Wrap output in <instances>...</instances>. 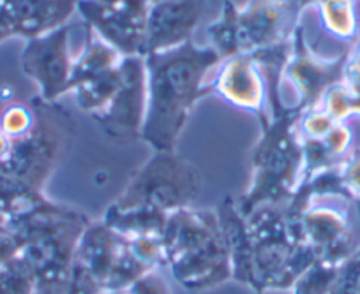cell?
I'll return each mask as SVG.
<instances>
[{"label":"cell","instance_id":"cell-24","mask_svg":"<svg viewBox=\"0 0 360 294\" xmlns=\"http://www.w3.org/2000/svg\"><path fill=\"white\" fill-rule=\"evenodd\" d=\"M352 131L345 126L342 122H338L330 129V133L323 138V145L327 150L334 155L338 161H345L346 155L352 152Z\"/></svg>","mask_w":360,"mask_h":294},{"label":"cell","instance_id":"cell-5","mask_svg":"<svg viewBox=\"0 0 360 294\" xmlns=\"http://www.w3.org/2000/svg\"><path fill=\"white\" fill-rule=\"evenodd\" d=\"M34 113L36 122L32 131L11 140L8 159L0 164V173L43 192V187L68 150L72 123L62 109L43 99L34 108Z\"/></svg>","mask_w":360,"mask_h":294},{"label":"cell","instance_id":"cell-17","mask_svg":"<svg viewBox=\"0 0 360 294\" xmlns=\"http://www.w3.org/2000/svg\"><path fill=\"white\" fill-rule=\"evenodd\" d=\"M43 192L0 173V213L9 220L20 219L50 205Z\"/></svg>","mask_w":360,"mask_h":294},{"label":"cell","instance_id":"cell-3","mask_svg":"<svg viewBox=\"0 0 360 294\" xmlns=\"http://www.w3.org/2000/svg\"><path fill=\"white\" fill-rule=\"evenodd\" d=\"M297 113H283L263 127L252 155V187L238 201L242 217L266 203H286L302 182L304 145L297 134Z\"/></svg>","mask_w":360,"mask_h":294},{"label":"cell","instance_id":"cell-19","mask_svg":"<svg viewBox=\"0 0 360 294\" xmlns=\"http://www.w3.org/2000/svg\"><path fill=\"white\" fill-rule=\"evenodd\" d=\"M237 11L238 9L231 4V0L224 2V8L217 22L209 27L207 34L214 41V50L221 55V58H231L240 55L237 41Z\"/></svg>","mask_w":360,"mask_h":294},{"label":"cell","instance_id":"cell-28","mask_svg":"<svg viewBox=\"0 0 360 294\" xmlns=\"http://www.w3.org/2000/svg\"><path fill=\"white\" fill-rule=\"evenodd\" d=\"M98 2L103 6H119L122 4L124 0H98Z\"/></svg>","mask_w":360,"mask_h":294},{"label":"cell","instance_id":"cell-15","mask_svg":"<svg viewBox=\"0 0 360 294\" xmlns=\"http://www.w3.org/2000/svg\"><path fill=\"white\" fill-rule=\"evenodd\" d=\"M83 27H85V44H83L82 53L72 62L69 92H72V88L85 83L86 79L94 78L99 72L119 65L124 58L115 48L105 43L86 23H83Z\"/></svg>","mask_w":360,"mask_h":294},{"label":"cell","instance_id":"cell-20","mask_svg":"<svg viewBox=\"0 0 360 294\" xmlns=\"http://www.w3.org/2000/svg\"><path fill=\"white\" fill-rule=\"evenodd\" d=\"M0 294H36V280L22 255L0 268Z\"/></svg>","mask_w":360,"mask_h":294},{"label":"cell","instance_id":"cell-29","mask_svg":"<svg viewBox=\"0 0 360 294\" xmlns=\"http://www.w3.org/2000/svg\"><path fill=\"white\" fill-rule=\"evenodd\" d=\"M148 4H155V2H161V0H147Z\"/></svg>","mask_w":360,"mask_h":294},{"label":"cell","instance_id":"cell-6","mask_svg":"<svg viewBox=\"0 0 360 294\" xmlns=\"http://www.w3.org/2000/svg\"><path fill=\"white\" fill-rule=\"evenodd\" d=\"M119 90L101 113L92 115L106 136L117 141L140 140L147 113V69L143 57L120 60Z\"/></svg>","mask_w":360,"mask_h":294},{"label":"cell","instance_id":"cell-14","mask_svg":"<svg viewBox=\"0 0 360 294\" xmlns=\"http://www.w3.org/2000/svg\"><path fill=\"white\" fill-rule=\"evenodd\" d=\"M9 6L15 36L30 41L65 25L78 0H9Z\"/></svg>","mask_w":360,"mask_h":294},{"label":"cell","instance_id":"cell-16","mask_svg":"<svg viewBox=\"0 0 360 294\" xmlns=\"http://www.w3.org/2000/svg\"><path fill=\"white\" fill-rule=\"evenodd\" d=\"M120 81H122L120 64L115 65V67L99 72L94 78L86 79L85 83H82V85H78L76 88H72L76 105H78V108L82 109V112L90 113V115L101 113L103 109L108 106V102L112 101L113 95L117 93Z\"/></svg>","mask_w":360,"mask_h":294},{"label":"cell","instance_id":"cell-8","mask_svg":"<svg viewBox=\"0 0 360 294\" xmlns=\"http://www.w3.org/2000/svg\"><path fill=\"white\" fill-rule=\"evenodd\" d=\"M300 9V0H249L237 11L238 51L251 53L292 41Z\"/></svg>","mask_w":360,"mask_h":294},{"label":"cell","instance_id":"cell-22","mask_svg":"<svg viewBox=\"0 0 360 294\" xmlns=\"http://www.w3.org/2000/svg\"><path fill=\"white\" fill-rule=\"evenodd\" d=\"M34 122H36V113L34 109L25 108V106H11L4 112L0 119V131L11 140L22 138L32 131Z\"/></svg>","mask_w":360,"mask_h":294},{"label":"cell","instance_id":"cell-30","mask_svg":"<svg viewBox=\"0 0 360 294\" xmlns=\"http://www.w3.org/2000/svg\"><path fill=\"white\" fill-rule=\"evenodd\" d=\"M103 294H124V293H103Z\"/></svg>","mask_w":360,"mask_h":294},{"label":"cell","instance_id":"cell-12","mask_svg":"<svg viewBox=\"0 0 360 294\" xmlns=\"http://www.w3.org/2000/svg\"><path fill=\"white\" fill-rule=\"evenodd\" d=\"M207 93H217L233 106L255 112L262 120L263 127L269 123L263 116V95H265L263 76L251 53L224 58L223 67L217 72L212 85L202 88V97Z\"/></svg>","mask_w":360,"mask_h":294},{"label":"cell","instance_id":"cell-21","mask_svg":"<svg viewBox=\"0 0 360 294\" xmlns=\"http://www.w3.org/2000/svg\"><path fill=\"white\" fill-rule=\"evenodd\" d=\"M318 108L323 109L335 122H345L353 115V93L345 83H335L321 97Z\"/></svg>","mask_w":360,"mask_h":294},{"label":"cell","instance_id":"cell-10","mask_svg":"<svg viewBox=\"0 0 360 294\" xmlns=\"http://www.w3.org/2000/svg\"><path fill=\"white\" fill-rule=\"evenodd\" d=\"M348 55H342L338 60L325 62L307 50L304 43L302 29H297L293 34V53L283 71L281 81H290L299 92V106L297 112L306 113L318 108L321 97L335 83L342 81L345 65Z\"/></svg>","mask_w":360,"mask_h":294},{"label":"cell","instance_id":"cell-25","mask_svg":"<svg viewBox=\"0 0 360 294\" xmlns=\"http://www.w3.org/2000/svg\"><path fill=\"white\" fill-rule=\"evenodd\" d=\"M127 294H172L168 283L165 282L161 275L158 273V269L154 272H148L145 275H141L140 279L134 280L126 290Z\"/></svg>","mask_w":360,"mask_h":294},{"label":"cell","instance_id":"cell-11","mask_svg":"<svg viewBox=\"0 0 360 294\" xmlns=\"http://www.w3.org/2000/svg\"><path fill=\"white\" fill-rule=\"evenodd\" d=\"M207 0H161L148 6L143 57L191 41Z\"/></svg>","mask_w":360,"mask_h":294},{"label":"cell","instance_id":"cell-4","mask_svg":"<svg viewBox=\"0 0 360 294\" xmlns=\"http://www.w3.org/2000/svg\"><path fill=\"white\" fill-rule=\"evenodd\" d=\"M202 192L198 169L175 152H155L131 178L112 206L173 213L191 208Z\"/></svg>","mask_w":360,"mask_h":294},{"label":"cell","instance_id":"cell-1","mask_svg":"<svg viewBox=\"0 0 360 294\" xmlns=\"http://www.w3.org/2000/svg\"><path fill=\"white\" fill-rule=\"evenodd\" d=\"M143 58L147 113L140 140L154 152H175L191 108L202 97L203 78L223 58L214 48L196 46L193 41Z\"/></svg>","mask_w":360,"mask_h":294},{"label":"cell","instance_id":"cell-2","mask_svg":"<svg viewBox=\"0 0 360 294\" xmlns=\"http://www.w3.org/2000/svg\"><path fill=\"white\" fill-rule=\"evenodd\" d=\"M161 240L166 265L186 289L202 293L233 276L217 213L193 208L169 213Z\"/></svg>","mask_w":360,"mask_h":294},{"label":"cell","instance_id":"cell-27","mask_svg":"<svg viewBox=\"0 0 360 294\" xmlns=\"http://www.w3.org/2000/svg\"><path fill=\"white\" fill-rule=\"evenodd\" d=\"M349 205H352V210H353V213H355V219H356V222L360 224V199H356V201H349Z\"/></svg>","mask_w":360,"mask_h":294},{"label":"cell","instance_id":"cell-13","mask_svg":"<svg viewBox=\"0 0 360 294\" xmlns=\"http://www.w3.org/2000/svg\"><path fill=\"white\" fill-rule=\"evenodd\" d=\"M124 236L105 222H90L78 241L72 265L86 273L105 293L115 262L122 250Z\"/></svg>","mask_w":360,"mask_h":294},{"label":"cell","instance_id":"cell-31","mask_svg":"<svg viewBox=\"0 0 360 294\" xmlns=\"http://www.w3.org/2000/svg\"><path fill=\"white\" fill-rule=\"evenodd\" d=\"M359 294H360V287H359Z\"/></svg>","mask_w":360,"mask_h":294},{"label":"cell","instance_id":"cell-26","mask_svg":"<svg viewBox=\"0 0 360 294\" xmlns=\"http://www.w3.org/2000/svg\"><path fill=\"white\" fill-rule=\"evenodd\" d=\"M25 247L23 240L16 234L11 233H4L0 234V268L16 259L22 252V248Z\"/></svg>","mask_w":360,"mask_h":294},{"label":"cell","instance_id":"cell-7","mask_svg":"<svg viewBox=\"0 0 360 294\" xmlns=\"http://www.w3.org/2000/svg\"><path fill=\"white\" fill-rule=\"evenodd\" d=\"M148 6L147 0H124L119 6L78 0L76 9L83 16V23L122 57H143Z\"/></svg>","mask_w":360,"mask_h":294},{"label":"cell","instance_id":"cell-18","mask_svg":"<svg viewBox=\"0 0 360 294\" xmlns=\"http://www.w3.org/2000/svg\"><path fill=\"white\" fill-rule=\"evenodd\" d=\"M302 8L306 4L320 6L323 27L339 39L352 41L356 36L355 0H300Z\"/></svg>","mask_w":360,"mask_h":294},{"label":"cell","instance_id":"cell-23","mask_svg":"<svg viewBox=\"0 0 360 294\" xmlns=\"http://www.w3.org/2000/svg\"><path fill=\"white\" fill-rule=\"evenodd\" d=\"M339 169H341L346 199L348 201L360 199V148L349 152L345 161L339 164Z\"/></svg>","mask_w":360,"mask_h":294},{"label":"cell","instance_id":"cell-9","mask_svg":"<svg viewBox=\"0 0 360 294\" xmlns=\"http://www.w3.org/2000/svg\"><path fill=\"white\" fill-rule=\"evenodd\" d=\"M72 25H62L44 36L30 39L22 55V67L41 88V99L53 102L69 92L75 58L69 53V34Z\"/></svg>","mask_w":360,"mask_h":294}]
</instances>
